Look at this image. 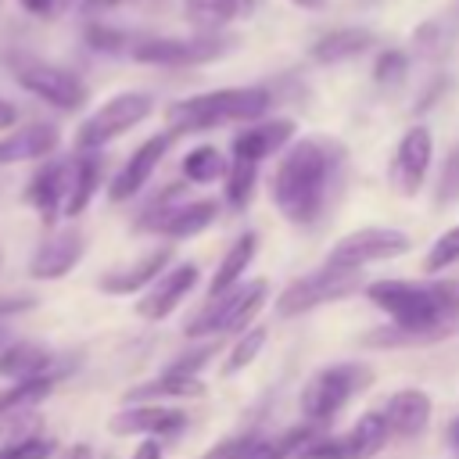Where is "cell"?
Instances as JSON below:
<instances>
[{
  "instance_id": "6da1fadb",
  "label": "cell",
  "mask_w": 459,
  "mask_h": 459,
  "mask_svg": "<svg viewBox=\"0 0 459 459\" xmlns=\"http://www.w3.org/2000/svg\"><path fill=\"white\" fill-rule=\"evenodd\" d=\"M362 290L391 319L366 344H430L459 330V280H373Z\"/></svg>"
},
{
  "instance_id": "7a4b0ae2",
  "label": "cell",
  "mask_w": 459,
  "mask_h": 459,
  "mask_svg": "<svg viewBox=\"0 0 459 459\" xmlns=\"http://www.w3.org/2000/svg\"><path fill=\"white\" fill-rule=\"evenodd\" d=\"M337 169H341V147L333 140L305 136V140L290 143L287 154L280 158V165L273 172V186H269L276 212L294 226L316 222L326 208L330 183H333Z\"/></svg>"
},
{
  "instance_id": "3957f363",
  "label": "cell",
  "mask_w": 459,
  "mask_h": 459,
  "mask_svg": "<svg viewBox=\"0 0 459 459\" xmlns=\"http://www.w3.org/2000/svg\"><path fill=\"white\" fill-rule=\"evenodd\" d=\"M269 104H273V97L262 86H226V90H212V93H197V97L169 104L165 126L172 136L176 133H204L222 122H255L269 111Z\"/></svg>"
},
{
  "instance_id": "277c9868",
  "label": "cell",
  "mask_w": 459,
  "mask_h": 459,
  "mask_svg": "<svg viewBox=\"0 0 459 459\" xmlns=\"http://www.w3.org/2000/svg\"><path fill=\"white\" fill-rule=\"evenodd\" d=\"M373 384V369L366 362H337L319 373H312L301 387L298 409L308 423H326L333 420L355 394H362Z\"/></svg>"
},
{
  "instance_id": "5b68a950",
  "label": "cell",
  "mask_w": 459,
  "mask_h": 459,
  "mask_svg": "<svg viewBox=\"0 0 459 459\" xmlns=\"http://www.w3.org/2000/svg\"><path fill=\"white\" fill-rule=\"evenodd\" d=\"M362 287V269H341V265H319L305 276H298L294 283H287L276 298V312L280 316H301V312H312L319 305H330V301H341L348 294H355Z\"/></svg>"
},
{
  "instance_id": "8992f818",
  "label": "cell",
  "mask_w": 459,
  "mask_h": 459,
  "mask_svg": "<svg viewBox=\"0 0 459 459\" xmlns=\"http://www.w3.org/2000/svg\"><path fill=\"white\" fill-rule=\"evenodd\" d=\"M269 283L265 280H247L230 287L226 294H215L190 323L186 333L190 337H204V333H233V330H247V323L258 316V308L265 305Z\"/></svg>"
},
{
  "instance_id": "52a82bcc",
  "label": "cell",
  "mask_w": 459,
  "mask_h": 459,
  "mask_svg": "<svg viewBox=\"0 0 459 459\" xmlns=\"http://www.w3.org/2000/svg\"><path fill=\"white\" fill-rule=\"evenodd\" d=\"M11 75L18 79L22 90L36 93L39 100L54 104L57 111H79L86 104V97H90L86 82L75 72H68L61 65H47L39 57H18V61H11Z\"/></svg>"
},
{
  "instance_id": "ba28073f",
  "label": "cell",
  "mask_w": 459,
  "mask_h": 459,
  "mask_svg": "<svg viewBox=\"0 0 459 459\" xmlns=\"http://www.w3.org/2000/svg\"><path fill=\"white\" fill-rule=\"evenodd\" d=\"M151 111H154L151 93H140V90L115 93V97H108V100L79 126L75 140H79V147H104V143H111L115 136H122L126 129L140 126Z\"/></svg>"
},
{
  "instance_id": "9c48e42d",
  "label": "cell",
  "mask_w": 459,
  "mask_h": 459,
  "mask_svg": "<svg viewBox=\"0 0 459 459\" xmlns=\"http://www.w3.org/2000/svg\"><path fill=\"white\" fill-rule=\"evenodd\" d=\"M412 251V240L409 233L402 230H391V226H362L348 237H341L326 262L330 265H341V269H362L369 262H387V258H402Z\"/></svg>"
},
{
  "instance_id": "30bf717a",
  "label": "cell",
  "mask_w": 459,
  "mask_h": 459,
  "mask_svg": "<svg viewBox=\"0 0 459 459\" xmlns=\"http://www.w3.org/2000/svg\"><path fill=\"white\" fill-rule=\"evenodd\" d=\"M391 430L384 412H362L341 437H312L298 459H373L387 445Z\"/></svg>"
},
{
  "instance_id": "8fae6325",
  "label": "cell",
  "mask_w": 459,
  "mask_h": 459,
  "mask_svg": "<svg viewBox=\"0 0 459 459\" xmlns=\"http://www.w3.org/2000/svg\"><path fill=\"white\" fill-rule=\"evenodd\" d=\"M176 197V186H169L161 194V201H154V208L143 212L140 226L143 230H154L169 240H186V237H197L204 233L215 219H219V204L215 201H186V204H172Z\"/></svg>"
},
{
  "instance_id": "7c38bea8",
  "label": "cell",
  "mask_w": 459,
  "mask_h": 459,
  "mask_svg": "<svg viewBox=\"0 0 459 459\" xmlns=\"http://www.w3.org/2000/svg\"><path fill=\"white\" fill-rule=\"evenodd\" d=\"M233 47V39L226 36H194V39H140L133 43V57L143 65H165V68H179V65H204L222 57Z\"/></svg>"
},
{
  "instance_id": "4fadbf2b",
  "label": "cell",
  "mask_w": 459,
  "mask_h": 459,
  "mask_svg": "<svg viewBox=\"0 0 459 459\" xmlns=\"http://www.w3.org/2000/svg\"><path fill=\"white\" fill-rule=\"evenodd\" d=\"M430 158H434V136L427 126H412L402 133L398 147H394V158L387 165V179L391 186L402 194V197H412L423 179H427V169H430Z\"/></svg>"
},
{
  "instance_id": "5bb4252c",
  "label": "cell",
  "mask_w": 459,
  "mask_h": 459,
  "mask_svg": "<svg viewBox=\"0 0 459 459\" xmlns=\"http://www.w3.org/2000/svg\"><path fill=\"white\" fill-rule=\"evenodd\" d=\"M82 251H86V237H82L79 226L68 222L61 230H50L39 240V247L32 251V258H29V276H36V280H61L65 273H72L79 265Z\"/></svg>"
},
{
  "instance_id": "9a60e30c",
  "label": "cell",
  "mask_w": 459,
  "mask_h": 459,
  "mask_svg": "<svg viewBox=\"0 0 459 459\" xmlns=\"http://www.w3.org/2000/svg\"><path fill=\"white\" fill-rule=\"evenodd\" d=\"M186 427V412L179 409H165L158 402H136L129 409H118L111 420H108V430L118 434V437H129V434H143V437H172Z\"/></svg>"
},
{
  "instance_id": "2e32d148",
  "label": "cell",
  "mask_w": 459,
  "mask_h": 459,
  "mask_svg": "<svg viewBox=\"0 0 459 459\" xmlns=\"http://www.w3.org/2000/svg\"><path fill=\"white\" fill-rule=\"evenodd\" d=\"M72 176H75V161H50L32 176L25 201L39 212V219L47 226H54L57 212H65L68 194H72Z\"/></svg>"
},
{
  "instance_id": "e0dca14e",
  "label": "cell",
  "mask_w": 459,
  "mask_h": 459,
  "mask_svg": "<svg viewBox=\"0 0 459 459\" xmlns=\"http://www.w3.org/2000/svg\"><path fill=\"white\" fill-rule=\"evenodd\" d=\"M194 283H197V265H194V262H183V265L161 273V276L147 287V294L136 301V312H140L143 319H165L169 312L179 308V301L194 290Z\"/></svg>"
},
{
  "instance_id": "ac0fdd59",
  "label": "cell",
  "mask_w": 459,
  "mask_h": 459,
  "mask_svg": "<svg viewBox=\"0 0 459 459\" xmlns=\"http://www.w3.org/2000/svg\"><path fill=\"white\" fill-rule=\"evenodd\" d=\"M169 143H172V133H158V136L143 140V143L129 154V161L122 165V172L111 179L108 197H111V201H126V197L140 194V186L151 179V172L158 169V161H161V154L169 151Z\"/></svg>"
},
{
  "instance_id": "d6986e66",
  "label": "cell",
  "mask_w": 459,
  "mask_h": 459,
  "mask_svg": "<svg viewBox=\"0 0 459 459\" xmlns=\"http://www.w3.org/2000/svg\"><path fill=\"white\" fill-rule=\"evenodd\" d=\"M384 420H387V430L391 437H420L430 423V394L420 391V387H405V391H394L384 405Z\"/></svg>"
},
{
  "instance_id": "ffe728a7",
  "label": "cell",
  "mask_w": 459,
  "mask_h": 459,
  "mask_svg": "<svg viewBox=\"0 0 459 459\" xmlns=\"http://www.w3.org/2000/svg\"><path fill=\"white\" fill-rule=\"evenodd\" d=\"M61 143V129L50 122H32L25 129H14L7 136H0V165H14V161H36V158H50Z\"/></svg>"
},
{
  "instance_id": "44dd1931",
  "label": "cell",
  "mask_w": 459,
  "mask_h": 459,
  "mask_svg": "<svg viewBox=\"0 0 459 459\" xmlns=\"http://www.w3.org/2000/svg\"><path fill=\"white\" fill-rule=\"evenodd\" d=\"M169 258H172V247H154V251L140 255L133 265L100 276V290H104V294H136V290L151 287V283L165 273Z\"/></svg>"
},
{
  "instance_id": "7402d4cb",
  "label": "cell",
  "mask_w": 459,
  "mask_h": 459,
  "mask_svg": "<svg viewBox=\"0 0 459 459\" xmlns=\"http://www.w3.org/2000/svg\"><path fill=\"white\" fill-rule=\"evenodd\" d=\"M294 136V122L290 118H273V122H258L244 133L233 136V158H247V161H258L276 154L287 140Z\"/></svg>"
},
{
  "instance_id": "603a6c76",
  "label": "cell",
  "mask_w": 459,
  "mask_h": 459,
  "mask_svg": "<svg viewBox=\"0 0 459 459\" xmlns=\"http://www.w3.org/2000/svg\"><path fill=\"white\" fill-rule=\"evenodd\" d=\"M258 4L262 0H183V14H186L190 25L204 29V32H215L226 22L251 18L258 11Z\"/></svg>"
},
{
  "instance_id": "cb8c5ba5",
  "label": "cell",
  "mask_w": 459,
  "mask_h": 459,
  "mask_svg": "<svg viewBox=\"0 0 459 459\" xmlns=\"http://www.w3.org/2000/svg\"><path fill=\"white\" fill-rule=\"evenodd\" d=\"M369 47H373V32L369 29H333V32L319 36L308 54L319 65H341V61H351V57L366 54Z\"/></svg>"
},
{
  "instance_id": "d4e9b609",
  "label": "cell",
  "mask_w": 459,
  "mask_h": 459,
  "mask_svg": "<svg viewBox=\"0 0 459 459\" xmlns=\"http://www.w3.org/2000/svg\"><path fill=\"white\" fill-rule=\"evenodd\" d=\"M50 369V351L43 344H32V341H18L11 348L0 351V377H11V380H36V377H47Z\"/></svg>"
},
{
  "instance_id": "484cf974",
  "label": "cell",
  "mask_w": 459,
  "mask_h": 459,
  "mask_svg": "<svg viewBox=\"0 0 459 459\" xmlns=\"http://www.w3.org/2000/svg\"><path fill=\"white\" fill-rule=\"evenodd\" d=\"M204 394V384L197 377H183V373H161L147 384H136L126 391V402H158V398H197Z\"/></svg>"
},
{
  "instance_id": "4316f807",
  "label": "cell",
  "mask_w": 459,
  "mask_h": 459,
  "mask_svg": "<svg viewBox=\"0 0 459 459\" xmlns=\"http://www.w3.org/2000/svg\"><path fill=\"white\" fill-rule=\"evenodd\" d=\"M255 251H258V237H255V233H244V237H240V240L222 255V262H219V269H215V276H212L208 294L215 298V294H226L230 287H237V283H240V276H244V269L251 265Z\"/></svg>"
},
{
  "instance_id": "83f0119b",
  "label": "cell",
  "mask_w": 459,
  "mask_h": 459,
  "mask_svg": "<svg viewBox=\"0 0 459 459\" xmlns=\"http://www.w3.org/2000/svg\"><path fill=\"white\" fill-rule=\"evenodd\" d=\"M97 186H100V158H93V154L75 158V176H72V194H68L65 215H68V219H72V215H82L86 204L93 201Z\"/></svg>"
},
{
  "instance_id": "f1b7e54d",
  "label": "cell",
  "mask_w": 459,
  "mask_h": 459,
  "mask_svg": "<svg viewBox=\"0 0 459 459\" xmlns=\"http://www.w3.org/2000/svg\"><path fill=\"white\" fill-rule=\"evenodd\" d=\"M226 172H230V158H222L215 143H201L183 158V176L190 183H215V179H226Z\"/></svg>"
},
{
  "instance_id": "f546056e",
  "label": "cell",
  "mask_w": 459,
  "mask_h": 459,
  "mask_svg": "<svg viewBox=\"0 0 459 459\" xmlns=\"http://www.w3.org/2000/svg\"><path fill=\"white\" fill-rule=\"evenodd\" d=\"M54 391V377H36V380H22L14 387H7L0 394V420H11V416H22V409H32L39 398H47Z\"/></svg>"
},
{
  "instance_id": "4dcf8cb0",
  "label": "cell",
  "mask_w": 459,
  "mask_h": 459,
  "mask_svg": "<svg viewBox=\"0 0 459 459\" xmlns=\"http://www.w3.org/2000/svg\"><path fill=\"white\" fill-rule=\"evenodd\" d=\"M255 179H258V161L247 158H230V172H226V204L233 212H244L251 194H255Z\"/></svg>"
},
{
  "instance_id": "1f68e13d",
  "label": "cell",
  "mask_w": 459,
  "mask_h": 459,
  "mask_svg": "<svg viewBox=\"0 0 459 459\" xmlns=\"http://www.w3.org/2000/svg\"><path fill=\"white\" fill-rule=\"evenodd\" d=\"M265 326H247L244 330V337L233 344V351H230V359L222 362V373L226 377H233V373H240V369H247L255 359H258V351L265 348Z\"/></svg>"
},
{
  "instance_id": "d6a6232c",
  "label": "cell",
  "mask_w": 459,
  "mask_h": 459,
  "mask_svg": "<svg viewBox=\"0 0 459 459\" xmlns=\"http://www.w3.org/2000/svg\"><path fill=\"white\" fill-rule=\"evenodd\" d=\"M54 448H57L54 437H47V434H32V437L0 445V459H50Z\"/></svg>"
},
{
  "instance_id": "836d02e7",
  "label": "cell",
  "mask_w": 459,
  "mask_h": 459,
  "mask_svg": "<svg viewBox=\"0 0 459 459\" xmlns=\"http://www.w3.org/2000/svg\"><path fill=\"white\" fill-rule=\"evenodd\" d=\"M262 437L258 434H237V437H222L219 445H212L201 459H255Z\"/></svg>"
},
{
  "instance_id": "e575fe53",
  "label": "cell",
  "mask_w": 459,
  "mask_h": 459,
  "mask_svg": "<svg viewBox=\"0 0 459 459\" xmlns=\"http://www.w3.org/2000/svg\"><path fill=\"white\" fill-rule=\"evenodd\" d=\"M459 262V226H452V230H445L434 244H430V255H427V273H441V269H448V265H455Z\"/></svg>"
},
{
  "instance_id": "d590c367",
  "label": "cell",
  "mask_w": 459,
  "mask_h": 459,
  "mask_svg": "<svg viewBox=\"0 0 459 459\" xmlns=\"http://www.w3.org/2000/svg\"><path fill=\"white\" fill-rule=\"evenodd\" d=\"M405 72H409V57L402 50H384L377 57V65H373V79L380 86H398L405 79Z\"/></svg>"
},
{
  "instance_id": "8d00e7d4",
  "label": "cell",
  "mask_w": 459,
  "mask_h": 459,
  "mask_svg": "<svg viewBox=\"0 0 459 459\" xmlns=\"http://www.w3.org/2000/svg\"><path fill=\"white\" fill-rule=\"evenodd\" d=\"M86 39H90L93 50H104V54H133L129 36L126 32H115V29H104V25H93L86 32Z\"/></svg>"
},
{
  "instance_id": "74e56055",
  "label": "cell",
  "mask_w": 459,
  "mask_h": 459,
  "mask_svg": "<svg viewBox=\"0 0 459 459\" xmlns=\"http://www.w3.org/2000/svg\"><path fill=\"white\" fill-rule=\"evenodd\" d=\"M215 355V348L212 344H204V348H197V351H190V355H179L172 366H169V373H183V377H197V369L208 362Z\"/></svg>"
},
{
  "instance_id": "f35d334b",
  "label": "cell",
  "mask_w": 459,
  "mask_h": 459,
  "mask_svg": "<svg viewBox=\"0 0 459 459\" xmlns=\"http://www.w3.org/2000/svg\"><path fill=\"white\" fill-rule=\"evenodd\" d=\"M441 201H455L459 197V147L452 151V158L445 161V172H441Z\"/></svg>"
},
{
  "instance_id": "ab89813d",
  "label": "cell",
  "mask_w": 459,
  "mask_h": 459,
  "mask_svg": "<svg viewBox=\"0 0 459 459\" xmlns=\"http://www.w3.org/2000/svg\"><path fill=\"white\" fill-rule=\"evenodd\" d=\"M32 301H36V298H0V319L11 316V312H25V308H32Z\"/></svg>"
},
{
  "instance_id": "60d3db41",
  "label": "cell",
  "mask_w": 459,
  "mask_h": 459,
  "mask_svg": "<svg viewBox=\"0 0 459 459\" xmlns=\"http://www.w3.org/2000/svg\"><path fill=\"white\" fill-rule=\"evenodd\" d=\"M133 459H161V445H158V437H143V445H136Z\"/></svg>"
},
{
  "instance_id": "b9f144b4",
  "label": "cell",
  "mask_w": 459,
  "mask_h": 459,
  "mask_svg": "<svg viewBox=\"0 0 459 459\" xmlns=\"http://www.w3.org/2000/svg\"><path fill=\"white\" fill-rule=\"evenodd\" d=\"M29 14H50V7H54V0H18Z\"/></svg>"
},
{
  "instance_id": "7bdbcfd3",
  "label": "cell",
  "mask_w": 459,
  "mask_h": 459,
  "mask_svg": "<svg viewBox=\"0 0 459 459\" xmlns=\"http://www.w3.org/2000/svg\"><path fill=\"white\" fill-rule=\"evenodd\" d=\"M14 118H18V111H14V104H11V100H0V129H7V126H14Z\"/></svg>"
},
{
  "instance_id": "ee69618b",
  "label": "cell",
  "mask_w": 459,
  "mask_h": 459,
  "mask_svg": "<svg viewBox=\"0 0 459 459\" xmlns=\"http://www.w3.org/2000/svg\"><path fill=\"white\" fill-rule=\"evenodd\" d=\"M61 459H93V452H90L86 445H75V448H72V452H65Z\"/></svg>"
},
{
  "instance_id": "f6af8a7d",
  "label": "cell",
  "mask_w": 459,
  "mask_h": 459,
  "mask_svg": "<svg viewBox=\"0 0 459 459\" xmlns=\"http://www.w3.org/2000/svg\"><path fill=\"white\" fill-rule=\"evenodd\" d=\"M290 4H298V7H305V11H323V7H326V0H290Z\"/></svg>"
},
{
  "instance_id": "bcb514c9",
  "label": "cell",
  "mask_w": 459,
  "mask_h": 459,
  "mask_svg": "<svg viewBox=\"0 0 459 459\" xmlns=\"http://www.w3.org/2000/svg\"><path fill=\"white\" fill-rule=\"evenodd\" d=\"M448 441H452V448H459V416L448 423Z\"/></svg>"
},
{
  "instance_id": "7dc6e473",
  "label": "cell",
  "mask_w": 459,
  "mask_h": 459,
  "mask_svg": "<svg viewBox=\"0 0 459 459\" xmlns=\"http://www.w3.org/2000/svg\"><path fill=\"white\" fill-rule=\"evenodd\" d=\"M111 4H118V0H86L90 11H97V7H111Z\"/></svg>"
},
{
  "instance_id": "c3c4849f",
  "label": "cell",
  "mask_w": 459,
  "mask_h": 459,
  "mask_svg": "<svg viewBox=\"0 0 459 459\" xmlns=\"http://www.w3.org/2000/svg\"><path fill=\"white\" fill-rule=\"evenodd\" d=\"M57 4H61V7H79V4L86 7V0H57Z\"/></svg>"
}]
</instances>
